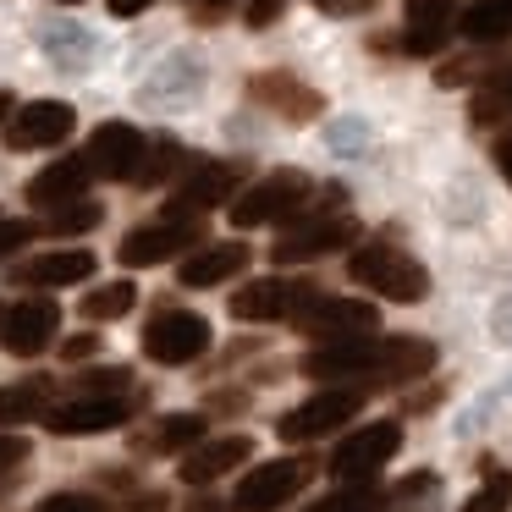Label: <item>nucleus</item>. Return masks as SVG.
I'll return each instance as SVG.
<instances>
[{
    "mask_svg": "<svg viewBox=\"0 0 512 512\" xmlns=\"http://www.w3.org/2000/svg\"><path fill=\"white\" fill-rule=\"evenodd\" d=\"M347 270H353V281H364V287L380 292L386 303H419L424 292H430L424 265L408 254V248H397V243H369V248H358V254L347 259Z\"/></svg>",
    "mask_w": 512,
    "mask_h": 512,
    "instance_id": "f257e3e1",
    "label": "nucleus"
},
{
    "mask_svg": "<svg viewBox=\"0 0 512 512\" xmlns=\"http://www.w3.org/2000/svg\"><path fill=\"white\" fill-rule=\"evenodd\" d=\"M320 298L314 281H287V276H265V281H248L243 292H232V320L259 325V320H298L309 303Z\"/></svg>",
    "mask_w": 512,
    "mask_h": 512,
    "instance_id": "f03ea898",
    "label": "nucleus"
},
{
    "mask_svg": "<svg viewBox=\"0 0 512 512\" xmlns=\"http://www.w3.org/2000/svg\"><path fill=\"white\" fill-rule=\"evenodd\" d=\"M314 182L303 177V171H270L265 182H254V188L243 193V199L232 204V226H270V221H287L298 204H309Z\"/></svg>",
    "mask_w": 512,
    "mask_h": 512,
    "instance_id": "7ed1b4c3",
    "label": "nucleus"
},
{
    "mask_svg": "<svg viewBox=\"0 0 512 512\" xmlns=\"http://www.w3.org/2000/svg\"><path fill=\"white\" fill-rule=\"evenodd\" d=\"M199 243H204L199 215H166V221H155V226H138V232H127L116 254H122V265L144 270V265H166V259L182 254V248H199Z\"/></svg>",
    "mask_w": 512,
    "mask_h": 512,
    "instance_id": "20e7f679",
    "label": "nucleus"
},
{
    "mask_svg": "<svg viewBox=\"0 0 512 512\" xmlns=\"http://www.w3.org/2000/svg\"><path fill=\"white\" fill-rule=\"evenodd\" d=\"M309 474H314V468L303 463V457H276V463H259V468H248V474H243L232 507L237 512H276V507H287V501L309 485Z\"/></svg>",
    "mask_w": 512,
    "mask_h": 512,
    "instance_id": "39448f33",
    "label": "nucleus"
},
{
    "mask_svg": "<svg viewBox=\"0 0 512 512\" xmlns=\"http://www.w3.org/2000/svg\"><path fill=\"white\" fill-rule=\"evenodd\" d=\"M210 347V320L193 309H166L144 325V358L155 364H193Z\"/></svg>",
    "mask_w": 512,
    "mask_h": 512,
    "instance_id": "423d86ee",
    "label": "nucleus"
},
{
    "mask_svg": "<svg viewBox=\"0 0 512 512\" xmlns=\"http://www.w3.org/2000/svg\"><path fill=\"white\" fill-rule=\"evenodd\" d=\"M397 446H402L397 424H364V430H353L347 441H336L331 474L342 479V485H364L369 474H380V468L397 457Z\"/></svg>",
    "mask_w": 512,
    "mask_h": 512,
    "instance_id": "0eeeda50",
    "label": "nucleus"
},
{
    "mask_svg": "<svg viewBox=\"0 0 512 512\" xmlns=\"http://www.w3.org/2000/svg\"><path fill=\"white\" fill-rule=\"evenodd\" d=\"M61 331V309L56 298H23L12 309H0V347L12 358H39Z\"/></svg>",
    "mask_w": 512,
    "mask_h": 512,
    "instance_id": "6e6552de",
    "label": "nucleus"
},
{
    "mask_svg": "<svg viewBox=\"0 0 512 512\" xmlns=\"http://www.w3.org/2000/svg\"><path fill=\"white\" fill-rule=\"evenodd\" d=\"M358 408H364V391H353V386H342V391H320V397L298 402L292 413H281L276 435H281V441H320V435H331V430H336V424L353 419Z\"/></svg>",
    "mask_w": 512,
    "mask_h": 512,
    "instance_id": "1a4fd4ad",
    "label": "nucleus"
},
{
    "mask_svg": "<svg viewBox=\"0 0 512 512\" xmlns=\"http://www.w3.org/2000/svg\"><path fill=\"white\" fill-rule=\"evenodd\" d=\"M358 243V221L353 215H314V221H298L276 248L270 259L276 265H303V259H320V254H336V248Z\"/></svg>",
    "mask_w": 512,
    "mask_h": 512,
    "instance_id": "9d476101",
    "label": "nucleus"
},
{
    "mask_svg": "<svg viewBox=\"0 0 512 512\" xmlns=\"http://www.w3.org/2000/svg\"><path fill=\"white\" fill-rule=\"evenodd\" d=\"M144 155H149V138L138 133V127H127V122H105V127H94V138H89V166H94V177L138 182Z\"/></svg>",
    "mask_w": 512,
    "mask_h": 512,
    "instance_id": "9b49d317",
    "label": "nucleus"
},
{
    "mask_svg": "<svg viewBox=\"0 0 512 512\" xmlns=\"http://www.w3.org/2000/svg\"><path fill=\"white\" fill-rule=\"evenodd\" d=\"M248 100H254V105H265L270 116H281V122H292V127L314 122V116L325 111L320 89L298 83L292 72H259V78H248Z\"/></svg>",
    "mask_w": 512,
    "mask_h": 512,
    "instance_id": "f8f14e48",
    "label": "nucleus"
},
{
    "mask_svg": "<svg viewBox=\"0 0 512 512\" xmlns=\"http://www.w3.org/2000/svg\"><path fill=\"white\" fill-rule=\"evenodd\" d=\"M72 127H78L72 105L34 100V105H23V111L6 122V144H12V149H56V144H67V138H72Z\"/></svg>",
    "mask_w": 512,
    "mask_h": 512,
    "instance_id": "ddd939ff",
    "label": "nucleus"
},
{
    "mask_svg": "<svg viewBox=\"0 0 512 512\" xmlns=\"http://www.w3.org/2000/svg\"><path fill=\"white\" fill-rule=\"evenodd\" d=\"M298 325L320 342H336V336H375L380 309L375 303H358V298H314L309 309L298 314Z\"/></svg>",
    "mask_w": 512,
    "mask_h": 512,
    "instance_id": "4468645a",
    "label": "nucleus"
},
{
    "mask_svg": "<svg viewBox=\"0 0 512 512\" xmlns=\"http://www.w3.org/2000/svg\"><path fill=\"white\" fill-rule=\"evenodd\" d=\"M375 353H380V336H336V342L303 353L298 369L309 380H353V375L375 369Z\"/></svg>",
    "mask_w": 512,
    "mask_h": 512,
    "instance_id": "2eb2a0df",
    "label": "nucleus"
},
{
    "mask_svg": "<svg viewBox=\"0 0 512 512\" xmlns=\"http://www.w3.org/2000/svg\"><path fill=\"white\" fill-rule=\"evenodd\" d=\"M127 413H133V397H94V391H83V397L50 408L45 419L56 435H100V430L127 424Z\"/></svg>",
    "mask_w": 512,
    "mask_h": 512,
    "instance_id": "dca6fc26",
    "label": "nucleus"
},
{
    "mask_svg": "<svg viewBox=\"0 0 512 512\" xmlns=\"http://www.w3.org/2000/svg\"><path fill=\"white\" fill-rule=\"evenodd\" d=\"M237 182H243V171H237L232 160H204V166H193L188 182L171 193V215H210L215 204L232 199Z\"/></svg>",
    "mask_w": 512,
    "mask_h": 512,
    "instance_id": "f3484780",
    "label": "nucleus"
},
{
    "mask_svg": "<svg viewBox=\"0 0 512 512\" xmlns=\"http://www.w3.org/2000/svg\"><path fill=\"white\" fill-rule=\"evenodd\" d=\"M248 452H254V441H248V435H215V441H199V446H188V452H182L177 474L188 479V485H210V479L243 468Z\"/></svg>",
    "mask_w": 512,
    "mask_h": 512,
    "instance_id": "a211bd4d",
    "label": "nucleus"
},
{
    "mask_svg": "<svg viewBox=\"0 0 512 512\" xmlns=\"http://www.w3.org/2000/svg\"><path fill=\"white\" fill-rule=\"evenodd\" d=\"M430 364H435L430 342H419V336H380V353H375L369 380H380V386H402V380H419Z\"/></svg>",
    "mask_w": 512,
    "mask_h": 512,
    "instance_id": "6ab92c4d",
    "label": "nucleus"
},
{
    "mask_svg": "<svg viewBox=\"0 0 512 512\" xmlns=\"http://www.w3.org/2000/svg\"><path fill=\"white\" fill-rule=\"evenodd\" d=\"M89 177H94L89 155L50 160V166L39 171L34 182H28V204H45V210H56V204H72V199H83V188H89Z\"/></svg>",
    "mask_w": 512,
    "mask_h": 512,
    "instance_id": "aec40b11",
    "label": "nucleus"
},
{
    "mask_svg": "<svg viewBox=\"0 0 512 512\" xmlns=\"http://www.w3.org/2000/svg\"><path fill=\"white\" fill-rule=\"evenodd\" d=\"M89 276H94L89 248H56V254H39L17 270L23 287H72V281H89Z\"/></svg>",
    "mask_w": 512,
    "mask_h": 512,
    "instance_id": "412c9836",
    "label": "nucleus"
},
{
    "mask_svg": "<svg viewBox=\"0 0 512 512\" xmlns=\"http://www.w3.org/2000/svg\"><path fill=\"white\" fill-rule=\"evenodd\" d=\"M452 6L457 0H408V34H402L408 56H435L446 45V34H452Z\"/></svg>",
    "mask_w": 512,
    "mask_h": 512,
    "instance_id": "4be33fe9",
    "label": "nucleus"
},
{
    "mask_svg": "<svg viewBox=\"0 0 512 512\" xmlns=\"http://www.w3.org/2000/svg\"><path fill=\"white\" fill-rule=\"evenodd\" d=\"M243 265H248L243 243H210V248H199V254L182 259L177 276H182V287H221V281H232Z\"/></svg>",
    "mask_w": 512,
    "mask_h": 512,
    "instance_id": "5701e85b",
    "label": "nucleus"
},
{
    "mask_svg": "<svg viewBox=\"0 0 512 512\" xmlns=\"http://www.w3.org/2000/svg\"><path fill=\"white\" fill-rule=\"evenodd\" d=\"M50 397H56V380L34 375V380H17V386H0V424H28V419H45Z\"/></svg>",
    "mask_w": 512,
    "mask_h": 512,
    "instance_id": "b1692460",
    "label": "nucleus"
},
{
    "mask_svg": "<svg viewBox=\"0 0 512 512\" xmlns=\"http://www.w3.org/2000/svg\"><path fill=\"white\" fill-rule=\"evenodd\" d=\"M199 441H204V419H199V413H166L155 430L133 435L138 452H188V446H199Z\"/></svg>",
    "mask_w": 512,
    "mask_h": 512,
    "instance_id": "393cba45",
    "label": "nucleus"
},
{
    "mask_svg": "<svg viewBox=\"0 0 512 512\" xmlns=\"http://www.w3.org/2000/svg\"><path fill=\"white\" fill-rule=\"evenodd\" d=\"M457 28H463L468 39H479V45L507 39L512 34V0H474V6L457 17Z\"/></svg>",
    "mask_w": 512,
    "mask_h": 512,
    "instance_id": "a878e982",
    "label": "nucleus"
},
{
    "mask_svg": "<svg viewBox=\"0 0 512 512\" xmlns=\"http://www.w3.org/2000/svg\"><path fill=\"white\" fill-rule=\"evenodd\" d=\"M133 303H138L133 281H105L83 298V320H122V314H133Z\"/></svg>",
    "mask_w": 512,
    "mask_h": 512,
    "instance_id": "bb28decb",
    "label": "nucleus"
},
{
    "mask_svg": "<svg viewBox=\"0 0 512 512\" xmlns=\"http://www.w3.org/2000/svg\"><path fill=\"white\" fill-rule=\"evenodd\" d=\"M501 116H512V72H501L496 83H485V89L474 94V122L479 127L501 122Z\"/></svg>",
    "mask_w": 512,
    "mask_h": 512,
    "instance_id": "cd10ccee",
    "label": "nucleus"
},
{
    "mask_svg": "<svg viewBox=\"0 0 512 512\" xmlns=\"http://www.w3.org/2000/svg\"><path fill=\"white\" fill-rule=\"evenodd\" d=\"M94 226H100V204L72 199V204H56V215H50L45 232H56V237H78V232H94Z\"/></svg>",
    "mask_w": 512,
    "mask_h": 512,
    "instance_id": "c85d7f7f",
    "label": "nucleus"
},
{
    "mask_svg": "<svg viewBox=\"0 0 512 512\" xmlns=\"http://www.w3.org/2000/svg\"><path fill=\"white\" fill-rule=\"evenodd\" d=\"M182 160V149H177V138H155L149 144V155H144V171H138V182H160V177H171V166Z\"/></svg>",
    "mask_w": 512,
    "mask_h": 512,
    "instance_id": "c756f323",
    "label": "nucleus"
},
{
    "mask_svg": "<svg viewBox=\"0 0 512 512\" xmlns=\"http://www.w3.org/2000/svg\"><path fill=\"white\" fill-rule=\"evenodd\" d=\"M83 391H94V397H133V369H94V375H83Z\"/></svg>",
    "mask_w": 512,
    "mask_h": 512,
    "instance_id": "7c9ffc66",
    "label": "nucleus"
},
{
    "mask_svg": "<svg viewBox=\"0 0 512 512\" xmlns=\"http://www.w3.org/2000/svg\"><path fill=\"white\" fill-rule=\"evenodd\" d=\"M309 512H380V496L375 490H336V496L314 501Z\"/></svg>",
    "mask_w": 512,
    "mask_h": 512,
    "instance_id": "2f4dec72",
    "label": "nucleus"
},
{
    "mask_svg": "<svg viewBox=\"0 0 512 512\" xmlns=\"http://www.w3.org/2000/svg\"><path fill=\"white\" fill-rule=\"evenodd\" d=\"M507 507H512V479H507V474H490L485 490H479V496L468 501L463 512H507Z\"/></svg>",
    "mask_w": 512,
    "mask_h": 512,
    "instance_id": "473e14b6",
    "label": "nucleus"
},
{
    "mask_svg": "<svg viewBox=\"0 0 512 512\" xmlns=\"http://www.w3.org/2000/svg\"><path fill=\"white\" fill-rule=\"evenodd\" d=\"M23 463H28V441H23V435H6V430H0V490L23 474Z\"/></svg>",
    "mask_w": 512,
    "mask_h": 512,
    "instance_id": "72a5a7b5",
    "label": "nucleus"
},
{
    "mask_svg": "<svg viewBox=\"0 0 512 512\" xmlns=\"http://www.w3.org/2000/svg\"><path fill=\"white\" fill-rule=\"evenodd\" d=\"M39 512H105L94 496H83V490H56V496L39 501Z\"/></svg>",
    "mask_w": 512,
    "mask_h": 512,
    "instance_id": "f704fd0d",
    "label": "nucleus"
},
{
    "mask_svg": "<svg viewBox=\"0 0 512 512\" xmlns=\"http://www.w3.org/2000/svg\"><path fill=\"white\" fill-rule=\"evenodd\" d=\"M34 237H39V226H34V221H0V259L17 254V248H28Z\"/></svg>",
    "mask_w": 512,
    "mask_h": 512,
    "instance_id": "c9c22d12",
    "label": "nucleus"
},
{
    "mask_svg": "<svg viewBox=\"0 0 512 512\" xmlns=\"http://www.w3.org/2000/svg\"><path fill=\"white\" fill-rule=\"evenodd\" d=\"M281 6H287V0H248V28H270L281 17Z\"/></svg>",
    "mask_w": 512,
    "mask_h": 512,
    "instance_id": "e433bc0d",
    "label": "nucleus"
},
{
    "mask_svg": "<svg viewBox=\"0 0 512 512\" xmlns=\"http://www.w3.org/2000/svg\"><path fill=\"white\" fill-rule=\"evenodd\" d=\"M100 353V336H72V342H61V358H94Z\"/></svg>",
    "mask_w": 512,
    "mask_h": 512,
    "instance_id": "4c0bfd02",
    "label": "nucleus"
},
{
    "mask_svg": "<svg viewBox=\"0 0 512 512\" xmlns=\"http://www.w3.org/2000/svg\"><path fill=\"white\" fill-rule=\"evenodd\" d=\"M496 171H501V177L512 182V133H507V138H501V144H496Z\"/></svg>",
    "mask_w": 512,
    "mask_h": 512,
    "instance_id": "58836bf2",
    "label": "nucleus"
},
{
    "mask_svg": "<svg viewBox=\"0 0 512 512\" xmlns=\"http://www.w3.org/2000/svg\"><path fill=\"white\" fill-rule=\"evenodd\" d=\"M127 512H166V496H160V490H149V496H138Z\"/></svg>",
    "mask_w": 512,
    "mask_h": 512,
    "instance_id": "ea45409f",
    "label": "nucleus"
},
{
    "mask_svg": "<svg viewBox=\"0 0 512 512\" xmlns=\"http://www.w3.org/2000/svg\"><path fill=\"white\" fill-rule=\"evenodd\" d=\"M144 6H155V0H111V12H116V17H138Z\"/></svg>",
    "mask_w": 512,
    "mask_h": 512,
    "instance_id": "a19ab883",
    "label": "nucleus"
},
{
    "mask_svg": "<svg viewBox=\"0 0 512 512\" xmlns=\"http://www.w3.org/2000/svg\"><path fill=\"white\" fill-rule=\"evenodd\" d=\"M182 512H226V501H215V496H193Z\"/></svg>",
    "mask_w": 512,
    "mask_h": 512,
    "instance_id": "79ce46f5",
    "label": "nucleus"
},
{
    "mask_svg": "<svg viewBox=\"0 0 512 512\" xmlns=\"http://www.w3.org/2000/svg\"><path fill=\"white\" fill-rule=\"evenodd\" d=\"M320 6H331V12H347V6H358V0H320Z\"/></svg>",
    "mask_w": 512,
    "mask_h": 512,
    "instance_id": "37998d69",
    "label": "nucleus"
},
{
    "mask_svg": "<svg viewBox=\"0 0 512 512\" xmlns=\"http://www.w3.org/2000/svg\"><path fill=\"white\" fill-rule=\"evenodd\" d=\"M6 111H12V94H0V116H6Z\"/></svg>",
    "mask_w": 512,
    "mask_h": 512,
    "instance_id": "c03bdc74",
    "label": "nucleus"
},
{
    "mask_svg": "<svg viewBox=\"0 0 512 512\" xmlns=\"http://www.w3.org/2000/svg\"><path fill=\"white\" fill-rule=\"evenodd\" d=\"M204 6H226V0H204Z\"/></svg>",
    "mask_w": 512,
    "mask_h": 512,
    "instance_id": "a18cd8bd",
    "label": "nucleus"
},
{
    "mask_svg": "<svg viewBox=\"0 0 512 512\" xmlns=\"http://www.w3.org/2000/svg\"><path fill=\"white\" fill-rule=\"evenodd\" d=\"M61 6H78V0H61Z\"/></svg>",
    "mask_w": 512,
    "mask_h": 512,
    "instance_id": "49530a36",
    "label": "nucleus"
}]
</instances>
